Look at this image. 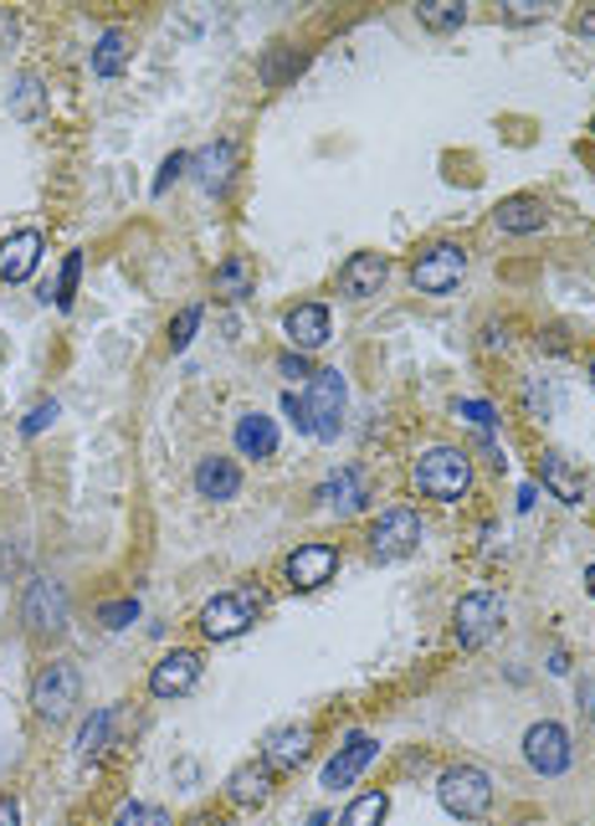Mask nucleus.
<instances>
[{
    "mask_svg": "<svg viewBox=\"0 0 595 826\" xmlns=\"http://www.w3.org/2000/svg\"><path fill=\"white\" fill-rule=\"evenodd\" d=\"M410 488L422 498H437V504H457L473 488V462L457 447H432V452H422L416 467H410Z\"/></svg>",
    "mask_w": 595,
    "mask_h": 826,
    "instance_id": "1",
    "label": "nucleus"
},
{
    "mask_svg": "<svg viewBox=\"0 0 595 826\" xmlns=\"http://www.w3.org/2000/svg\"><path fill=\"white\" fill-rule=\"evenodd\" d=\"M345 400H349V386L339 370H314V380H308V437L318 441H334L339 437V427H345Z\"/></svg>",
    "mask_w": 595,
    "mask_h": 826,
    "instance_id": "2",
    "label": "nucleus"
},
{
    "mask_svg": "<svg viewBox=\"0 0 595 826\" xmlns=\"http://www.w3.org/2000/svg\"><path fill=\"white\" fill-rule=\"evenodd\" d=\"M437 796L452 816L477 822V816H488V806H493V780H488V770H477V765H452L437 780Z\"/></svg>",
    "mask_w": 595,
    "mask_h": 826,
    "instance_id": "3",
    "label": "nucleus"
},
{
    "mask_svg": "<svg viewBox=\"0 0 595 826\" xmlns=\"http://www.w3.org/2000/svg\"><path fill=\"white\" fill-rule=\"evenodd\" d=\"M467 272V247L457 241H437V247H426L416 262H410V282H416V293H452Z\"/></svg>",
    "mask_w": 595,
    "mask_h": 826,
    "instance_id": "4",
    "label": "nucleus"
},
{
    "mask_svg": "<svg viewBox=\"0 0 595 826\" xmlns=\"http://www.w3.org/2000/svg\"><path fill=\"white\" fill-rule=\"evenodd\" d=\"M257 611H262V596L257 590H226V596L206 600V611H200V631L211 641H231L241 637V631L257 621Z\"/></svg>",
    "mask_w": 595,
    "mask_h": 826,
    "instance_id": "5",
    "label": "nucleus"
},
{
    "mask_svg": "<svg viewBox=\"0 0 595 826\" xmlns=\"http://www.w3.org/2000/svg\"><path fill=\"white\" fill-rule=\"evenodd\" d=\"M422 545V519L410 508H385L370 529V560L375 565H396L406 560L410 549Z\"/></svg>",
    "mask_w": 595,
    "mask_h": 826,
    "instance_id": "6",
    "label": "nucleus"
},
{
    "mask_svg": "<svg viewBox=\"0 0 595 826\" xmlns=\"http://www.w3.org/2000/svg\"><path fill=\"white\" fill-rule=\"evenodd\" d=\"M78 698H82V678H78V667H72V663H52V667H41V673H37L31 704H37V714L47 724H62Z\"/></svg>",
    "mask_w": 595,
    "mask_h": 826,
    "instance_id": "7",
    "label": "nucleus"
},
{
    "mask_svg": "<svg viewBox=\"0 0 595 826\" xmlns=\"http://www.w3.org/2000/svg\"><path fill=\"white\" fill-rule=\"evenodd\" d=\"M503 627V600L488 596V590H473V596L457 600V611H452V631L463 647H488Z\"/></svg>",
    "mask_w": 595,
    "mask_h": 826,
    "instance_id": "8",
    "label": "nucleus"
},
{
    "mask_svg": "<svg viewBox=\"0 0 595 826\" xmlns=\"http://www.w3.org/2000/svg\"><path fill=\"white\" fill-rule=\"evenodd\" d=\"M21 621H27L37 637H57L67 627V596L57 580H31L27 600H21Z\"/></svg>",
    "mask_w": 595,
    "mask_h": 826,
    "instance_id": "9",
    "label": "nucleus"
},
{
    "mask_svg": "<svg viewBox=\"0 0 595 826\" xmlns=\"http://www.w3.org/2000/svg\"><path fill=\"white\" fill-rule=\"evenodd\" d=\"M524 760L539 775H565L569 770V734L549 719L529 724V734H524Z\"/></svg>",
    "mask_w": 595,
    "mask_h": 826,
    "instance_id": "10",
    "label": "nucleus"
},
{
    "mask_svg": "<svg viewBox=\"0 0 595 826\" xmlns=\"http://www.w3.org/2000/svg\"><path fill=\"white\" fill-rule=\"evenodd\" d=\"M334 570H339V549L334 545H298L282 565L292 590H318L324 580H334Z\"/></svg>",
    "mask_w": 595,
    "mask_h": 826,
    "instance_id": "11",
    "label": "nucleus"
},
{
    "mask_svg": "<svg viewBox=\"0 0 595 826\" xmlns=\"http://www.w3.org/2000/svg\"><path fill=\"white\" fill-rule=\"evenodd\" d=\"M380 755V745H375L370 734H349L345 745H339V755H334L329 765H324V786H355L359 775L370 770V760Z\"/></svg>",
    "mask_w": 595,
    "mask_h": 826,
    "instance_id": "12",
    "label": "nucleus"
},
{
    "mask_svg": "<svg viewBox=\"0 0 595 826\" xmlns=\"http://www.w3.org/2000/svg\"><path fill=\"white\" fill-rule=\"evenodd\" d=\"M200 683V657L196 653H170V657H159L155 663V673H149V694L155 698H180V694H190Z\"/></svg>",
    "mask_w": 595,
    "mask_h": 826,
    "instance_id": "13",
    "label": "nucleus"
},
{
    "mask_svg": "<svg viewBox=\"0 0 595 826\" xmlns=\"http://www.w3.org/2000/svg\"><path fill=\"white\" fill-rule=\"evenodd\" d=\"M390 278V257L385 252H355L345 267H339V293L345 298H370L385 288Z\"/></svg>",
    "mask_w": 595,
    "mask_h": 826,
    "instance_id": "14",
    "label": "nucleus"
},
{
    "mask_svg": "<svg viewBox=\"0 0 595 826\" xmlns=\"http://www.w3.org/2000/svg\"><path fill=\"white\" fill-rule=\"evenodd\" d=\"M308 745H314V729L308 724H282L262 739V765L267 770H292V765H304Z\"/></svg>",
    "mask_w": 595,
    "mask_h": 826,
    "instance_id": "15",
    "label": "nucleus"
},
{
    "mask_svg": "<svg viewBox=\"0 0 595 826\" xmlns=\"http://www.w3.org/2000/svg\"><path fill=\"white\" fill-rule=\"evenodd\" d=\"M41 262V231H11L0 241V278L6 282H27Z\"/></svg>",
    "mask_w": 595,
    "mask_h": 826,
    "instance_id": "16",
    "label": "nucleus"
},
{
    "mask_svg": "<svg viewBox=\"0 0 595 826\" xmlns=\"http://www.w3.org/2000/svg\"><path fill=\"white\" fill-rule=\"evenodd\" d=\"M282 329H288L292 349H298V355H308V349L329 345V308H324V303H298V308H288Z\"/></svg>",
    "mask_w": 595,
    "mask_h": 826,
    "instance_id": "17",
    "label": "nucleus"
},
{
    "mask_svg": "<svg viewBox=\"0 0 595 826\" xmlns=\"http://www.w3.org/2000/svg\"><path fill=\"white\" fill-rule=\"evenodd\" d=\"M318 498H324V508L329 514H339V519H349V514H359L365 508V478H359V467H339V472H329L324 478V488H318Z\"/></svg>",
    "mask_w": 595,
    "mask_h": 826,
    "instance_id": "18",
    "label": "nucleus"
},
{
    "mask_svg": "<svg viewBox=\"0 0 595 826\" xmlns=\"http://www.w3.org/2000/svg\"><path fill=\"white\" fill-rule=\"evenodd\" d=\"M539 478H544V488H549L559 504H585V472L569 462L565 452H544L539 457Z\"/></svg>",
    "mask_w": 595,
    "mask_h": 826,
    "instance_id": "19",
    "label": "nucleus"
},
{
    "mask_svg": "<svg viewBox=\"0 0 595 826\" xmlns=\"http://www.w3.org/2000/svg\"><path fill=\"white\" fill-rule=\"evenodd\" d=\"M196 494H200V498H216V504L237 498V494H241V467L231 462V457H200V467H196Z\"/></svg>",
    "mask_w": 595,
    "mask_h": 826,
    "instance_id": "20",
    "label": "nucleus"
},
{
    "mask_svg": "<svg viewBox=\"0 0 595 826\" xmlns=\"http://www.w3.org/2000/svg\"><path fill=\"white\" fill-rule=\"evenodd\" d=\"M237 452L241 457H257V462H262V457H272V452H278V421H272V416H262V411H247L237 421Z\"/></svg>",
    "mask_w": 595,
    "mask_h": 826,
    "instance_id": "21",
    "label": "nucleus"
},
{
    "mask_svg": "<svg viewBox=\"0 0 595 826\" xmlns=\"http://www.w3.org/2000/svg\"><path fill=\"white\" fill-rule=\"evenodd\" d=\"M498 231H514V237H529V231L544 227V200L539 196H508L498 200V211H493Z\"/></svg>",
    "mask_w": 595,
    "mask_h": 826,
    "instance_id": "22",
    "label": "nucleus"
},
{
    "mask_svg": "<svg viewBox=\"0 0 595 826\" xmlns=\"http://www.w3.org/2000/svg\"><path fill=\"white\" fill-rule=\"evenodd\" d=\"M196 180H200V190H226V180H231V165H237V145H231V139H216L211 149H200L196 160Z\"/></svg>",
    "mask_w": 595,
    "mask_h": 826,
    "instance_id": "23",
    "label": "nucleus"
},
{
    "mask_svg": "<svg viewBox=\"0 0 595 826\" xmlns=\"http://www.w3.org/2000/svg\"><path fill=\"white\" fill-rule=\"evenodd\" d=\"M226 796H231V806H262L267 796H272V770L267 765H241V770H231V780H226Z\"/></svg>",
    "mask_w": 595,
    "mask_h": 826,
    "instance_id": "24",
    "label": "nucleus"
},
{
    "mask_svg": "<svg viewBox=\"0 0 595 826\" xmlns=\"http://www.w3.org/2000/svg\"><path fill=\"white\" fill-rule=\"evenodd\" d=\"M123 62H129V37L123 31H103L93 47V72L98 78H119Z\"/></svg>",
    "mask_w": 595,
    "mask_h": 826,
    "instance_id": "25",
    "label": "nucleus"
},
{
    "mask_svg": "<svg viewBox=\"0 0 595 826\" xmlns=\"http://www.w3.org/2000/svg\"><path fill=\"white\" fill-rule=\"evenodd\" d=\"M416 16H422V27H432V31H457L467 21V6L463 0H422Z\"/></svg>",
    "mask_w": 595,
    "mask_h": 826,
    "instance_id": "26",
    "label": "nucleus"
},
{
    "mask_svg": "<svg viewBox=\"0 0 595 826\" xmlns=\"http://www.w3.org/2000/svg\"><path fill=\"white\" fill-rule=\"evenodd\" d=\"M108 729H113V714L98 708L93 719L78 729V760H98V755H103V749H108Z\"/></svg>",
    "mask_w": 595,
    "mask_h": 826,
    "instance_id": "27",
    "label": "nucleus"
},
{
    "mask_svg": "<svg viewBox=\"0 0 595 826\" xmlns=\"http://www.w3.org/2000/svg\"><path fill=\"white\" fill-rule=\"evenodd\" d=\"M11 113L21 123H37L41 119V82L31 78V72H21V78L11 82Z\"/></svg>",
    "mask_w": 595,
    "mask_h": 826,
    "instance_id": "28",
    "label": "nucleus"
},
{
    "mask_svg": "<svg viewBox=\"0 0 595 826\" xmlns=\"http://www.w3.org/2000/svg\"><path fill=\"white\" fill-rule=\"evenodd\" d=\"M385 812H390V796H385V790H370V796H359L355 806L339 816V826H380Z\"/></svg>",
    "mask_w": 595,
    "mask_h": 826,
    "instance_id": "29",
    "label": "nucleus"
},
{
    "mask_svg": "<svg viewBox=\"0 0 595 826\" xmlns=\"http://www.w3.org/2000/svg\"><path fill=\"white\" fill-rule=\"evenodd\" d=\"M216 293H226V298H247L251 293V272H247V262H221L216 267Z\"/></svg>",
    "mask_w": 595,
    "mask_h": 826,
    "instance_id": "30",
    "label": "nucleus"
},
{
    "mask_svg": "<svg viewBox=\"0 0 595 826\" xmlns=\"http://www.w3.org/2000/svg\"><path fill=\"white\" fill-rule=\"evenodd\" d=\"M78 278H82V252H67L62 278H57V288H47V298H52L57 308H72V293H78Z\"/></svg>",
    "mask_w": 595,
    "mask_h": 826,
    "instance_id": "31",
    "label": "nucleus"
},
{
    "mask_svg": "<svg viewBox=\"0 0 595 826\" xmlns=\"http://www.w3.org/2000/svg\"><path fill=\"white\" fill-rule=\"evenodd\" d=\"M113 826H175L170 812H159V806H145V800H129L119 816H113Z\"/></svg>",
    "mask_w": 595,
    "mask_h": 826,
    "instance_id": "32",
    "label": "nucleus"
},
{
    "mask_svg": "<svg viewBox=\"0 0 595 826\" xmlns=\"http://www.w3.org/2000/svg\"><path fill=\"white\" fill-rule=\"evenodd\" d=\"M452 411H457V416H467V421H473L477 431H493V427H498V411H493L488 400H457Z\"/></svg>",
    "mask_w": 595,
    "mask_h": 826,
    "instance_id": "33",
    "label": "nucleus"
},
{
    "mask_svg": "<svg viewBox=\"0 0 595 826\" xmlns=\"http://www.w3.org/2000/svg\"><path fill=\"white\" fill-rule=\"evenodd\" d=\"M98 616H103L108 631H119V627H129V621H139V600H108Z\"/></svg>",
    "mask_w": 595,
    "mask_h": 826,
    "instance_id": "34",
    "label": "nucleus"
},
{
    "mask_svg": "<svg viewBox=\"0 0 595 826\" xmlns=\"http://www.w3.org/2000/svg\"><path fill=\"white\" fill-rule=\"evenodd\" d=\"M196 329H200V308H186V314L170 324V349H186L190 339H196Z\"/></svg>",
    "mask_w": 595,
    "mask_h": 826,
    "instance_id": "35",
    "label": "nucleus"
},
{
    "mask_svg": "<svg viewBox=\"0 0 595 826\" xmlns=\"http://www.w3.org/2000/svg\"><path fill=\"white\" fill-rule=\"evenodd\" d=\"M57 411H62V406H57V400H37V406H31V416L27 421H21V431H27V437H37V431H47L57 421Z\"/></svg>",
    "mask_w": 595,
    "mask_h": 826,
    "instance_id": "36",
    "label": "nucleus"
},
{
    "mask_svg": "<svg viewBox=\"0 0 595 826\" xmlns=\"http://www.w3.org/2000/svg\"><path fill=\"white\" fill-rule=\"evenodd\" d=\"M186 170H190V155H180V149H175L170 160H165V170H159V180H155V196H165V190H170V180H180Z\"/></svg>",
    "mask_w": 595,
    "mask_h": 826,
    "instance_id": "37",
    "label": "nucleus"
},
{
    "mask_svg": "<svg viewBox=\"0 0 595 826\" xmlns=\"http://www.w3.org/2000/svg\"><path fill=\"white\" fill-rule=\"evenodd\" d=\"M278 370L288 375V380H314V370H308V355H298V349L278 355Z\"/></svg>",
    "mask_w": 595,
    "mask_h": 826,
    "instance_id": "38",
    "label": "nucleus"
},
{
    "mask_svg": "<svg viewBox=\"0 0 595 826\" xmlns=\"http://www.w3.org/2000/svg\"><path fill=\"white\" fill-rule=\"evenodd\" d=\"M503 16H508V21H534V16H544V6H534V0H514Z\"/></svg>",
    "mask_w": 595,
    "mask_h": 826,
    "instance_id": "39",
    "label": "nucleus"
},
{
    "mask_svg": "<svg viewBox=\"0 0 595 826\" xmlns=\"http://www.w3.org/2000/svg\"><path fill=\"white\" fill-rule=\"evenodd\" d=\"M0 826H21V806L11 796H0Z\"/></svg>",
    "mask_w": 595,
    "mask_h": 826,
    "instance_id": "40",
    "label": "nucleus"
},
{
    "mask_svg": "<svg viewBox=\"0 0 595 826\" xmlns=\"http://www.w3.org/2000/svg\"><path fill=\"white\" fill-rule=\"evenodd\" d=\"M16 41V21H11V11H6V6H0V52H6V47H11Z\"/></svg>",
    "mask_w": 595,
    "mask_h": 826,
    "instance_id": "41",
    "label": "nucleus"
},
{
    "mask_svg": "<svg viewBox=\"0 0 595 826\" xmlns=\"http://www.w3.org/2000/svg\"><path fill=\"white\" fill-rule=\"evenodd\" d=\"M581 708L595 719V678H585V683H581Z\"/></svg>",
    "mask_w": 595,
    "mask_h": 826,
    "instance_id": "42",
    "label": "nucleus"
},
{
    "mask_svg": "<svg viewBox=\"0 0 595 826\" xmlns=\"http://www.w3.org/2000/svg\"><path fill=\"white\" fill-rule=\"evenodd\" d=\"M575 27H581V37H585V41H595V6L581 16V21H575Z\"/></svg>",
    "mask_w": 595,
    "mask_h": 826,
    "instance_id": "43",
    "label": "nucleus"
},
{
    "mask_svg": "<svg viewBox=\"0 0 595 826\" xmlns=\"http://www.w3.org/2000/svg\"><path fill=\"white\" fill-rule=\"evenodd\" d=\"M534 498H539V488H534V482H524V488H518V508H534Z\"/></svg>",
    "mask_w": 595,
    "mask_h": 826,
    "instance_id": "44",
    "label": "nucleus"
},
{
    "mask_svg": "<svg viewBox=\"0 0 595 826\" xmlns=\"http://www.w3.org/2000/svg\"><path fill=\"white\" fill-rule=\"evenodd\" d=\"M585 590H591V596H595V565H591V570H585Z\"/></svg>",
    "mask_w": 595,
    "mask_h": 826,
    "instance_id": "45",
    "label": "nucleus"
},
{
    "mask_svg": "<svg viewBox=\"0 0 595 826\" xmlns=\"http://www.w3.org/2000/svg\"><path fill=\"white\" fill-rule=\"evenodd\" d=\"M591 386H595V360H591Z\"/></svg>",
    "mask_w": 595,
    "mask_h": 826,
    "instance_id": "46",
    "label": "nucleus"
}]
</instances>
